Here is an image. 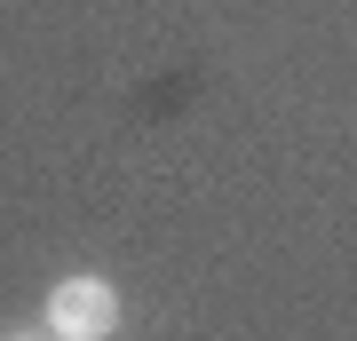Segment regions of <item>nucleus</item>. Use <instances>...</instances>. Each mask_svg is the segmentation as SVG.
<instances>
[{
	"label": "nucleus",
	"instance_id": "1",
	"mask_svg": "<svg viewBox=\"0 0 357 341\" xmlns=\"http://www.w3.org/2000/svg\"><path fill=\"white\" fill-rule=\"evenodd\" d=\"M40 326L56 341H112L119 333V286L112 278H56L40 302Z\"/></svg>",
	"mask_w": 357,
	"mask_h": 341
},
{
	"label": "nucleus",
	"instance_id": "2",
	"mask_svg": "<svg viewBox=\"0 0 357 341\" xmlns=\"http://www.w3.org/2000/svg\"><path fill=\"white\" fill-rule=\"evenodd\" d=\"M0 341H56L48 326H16V333H0Z\"/></svg>",
	"mask_w": 357,
	"mask_h": 341
}]
</instances>
